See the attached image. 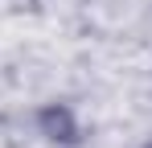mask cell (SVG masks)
I'll list each match as a JSON object with an SVG mask.
<instances>
[{"label": "cell", "mask_w": 152, "mask_h": 148, "mask_svg": "<svg viewBox=\"0 0 152 148\" xmlns=\"http://www.w3.org/2000/svg\"><path fill=\"white\" fill-rule=\"evenodd\" d=\"M37 127H41V136H50L58 144H78V119H74V111H70L66 103L41 107V111H37Z\"/></svg>", "instance_id": "obj_1"}]
</instances>
